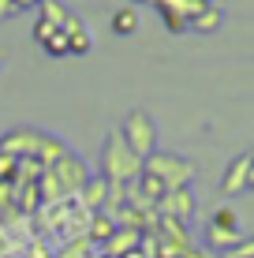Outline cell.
<instances>
[{
	"label": "cell",
	"instance_id": "cell-1",
	"mask_svg": "<svg viewBox=\"0 0 254 258\" xmlns=\"http://www.w3.org/2000/svg\"><path fill=\"white\" fill-rule=\"evenodd\" d=\"M138 172H142V157H135L127 150L120 131H109L105 135V150H101V176L112 187H124V183L138 180Z\"/></svg>",
	"mask_w": 254,
	"mask_h": 258
},
{
	"label": "cell",
	"instance_id": "cell-2",
	"mask_svg": "<svg viewBox=\"0 0 254 258\" xmlns=\"http://www.w3.org/2000/svg\"><path fill=\"white\" fill-rule=\"evenodd\" d=\"M142 172L157 180L164 191H180L191 183V176H195V165L187 161V157H176V154H161V150H153L150 157L142 161Z\"/></svg>",
	"mask_w": 254,
	"mask_h": 258
},
{
	"label": "cell",
	"instance_id": "cell-3",
	"mask_svg": "<svg viewBox=\"0 0 254 258\" xmlns=\"http://www.w3.org/2000/svg\"><path fill=\"white\" fill-rule=\"evenodd\" d=\"M120 139L127 142V150L135 157L146 161V157L157 150V123H153V116L146 109H131L124 116V123H120Z\"/></svg>",
	"mask_w": 254,
	"mask_h": 258
},
{
	"label": "cell",
	"instance_id": "cell-4",
	"mask_svg": "<svg viewBox=\"0 0 254 258\" xmlns=\"http://www.w3.org/2000/svg\"><path fill=\"white\" fill-rule=\"evenodd\" d=\"M153 4H157V12H161V19H164V30L183 34V30H191L195 15L202 12L206 4H213V0H153Z\"/></svg>",
	"mask_w": 254,
	"mask_h": 258
},
{
	"label": "cell",
	"instance_id": "cell-5",
	"mask_svg": "<svg viewBox=\"0 0 254 258\" xmlns=\"http://www.w3.org/2000/svg\"><path fill=\"white\" fill-rule=\"evenodd\" d=\"M161 217H172V221H180V225H187L191 221V213H195V199H191V191L187 187H180V191H164L161 199H157V206H153Z\"/></svg>",
	"mask_w": 254,
	"mask_h": 258
},
{
	"label": "cell",
	"instance_id": "cell-6",
	"mask_svg": "<svg viewBox=\"0 0 254 258\" xmlns=\"http://www.w3.org/2000/svg\"><path fill=\"white\" fill-rule=\"evenodd\" d=\"M67 38V56H86L94 49V38H90V26H86L78 15H67V23L60 26Z\"/></svg>",
	"mask_w": 254,
	"mask_h": 258
},
{
	"label": "cell",
	"instance_id": "cell-7",
	"mask_svg": "<svg viewBox=\"0 0 254 258\" xmlns=\"http://www.w3.org/2000/svg\"><path fill=\"white\" fill-rule=\"evenodd\" d=\"M247 176H250V154H243V157H235V161L228 165V172L221 176V195H239V191H247V187H250Z\"/></svg>",
	"mask_w": 254,
	"mask_h": 258
},
{
	"label": "cell",
	"instance_id": "cell-8",
	"mask_svg": "<svg viewBox=\"0 0 254 258\" xmlns=\"http://www.w3.org/2000/svg\"><path fill=\"white\" fill-rule=\"evenodd\" d=\"M142 243V232H138V228H120L116 225V232L109 236V243H105V254L109 258H120L124 251H131V247H138Z\"/></svg>",
	"mask_w": 254,
	"mask_h": 258
},
{
	"label": "cell",
	"instance_id": "cell-9",
	"mask_svg": "<svg viewBox=\"0 0 254 258\" xmlns=\"http://www.w3.org/2000/svg\"><path fill=\"white\" fill-rule=\"evenodd\" d=\"M138 8H120L116 15H112V30L120 34V38H131V34H138Z\"/></svg>",
	"mask_w": 254,
	"mask_h": 258
},
{
	"label": "cell",
	"instance_id": "cell-10",
	"mask_svg": "<svg viewBox=\"0 0 254 258\" xmlns=\"http://www.w3.org/2000/svg\"><path fill=\"white\" fill-rule=\"evenodd\" d=\"M191 30H198V34H213V30H221V8H217V4H206L202 12L195 15Z\"/></svg>",
	"mask_w": 254,
	"mask_h": 258
},
{
	"label": "cell",
	"instance_id": "cell-11",
	"mask_svg": "<svg viewBox=\"0 0 254 258\" xmlns=\"http://www.w3.org/2000/svg\"><path fill=\"white\" fill-rule=\"evenodd\" d=\"M239 236H243L239 228H213V225L206 228V243H209V247H217V251H221V254L228 251V247H232V243H235V239H239Z\"/></svg>",
	"mask_w": 254,
	"mask_h": 258
},
{
	"label": "cell",
	"instance_id": "cell-12",
	"mask_svg": "<svg viewBox=\"0 0 254 258\" xmlns=\"http://www.w3.org/2000/svg\"><path fill=\"white\" fill-rule=\"evenodd\" d=\"M67 15H71V12H67L60 0H41V19H45L49 26H56V30H60V26L67 23Z\"/></svg>",
	"mask_w": 254,
	"mask_h": 258
},
{
	"label": "cell",
	"instance_id": "cell-13",
	"mask_svg": "<svg viewBox=\"0 0 254 258\" xmlns=\"http://www.w3.org/2000/svg\"><path fill=\"white\" fill-rule=\"evenodd\" d=\"M90 228H94V232H90V239H94V243H109V236L116 232V221H112V217H105V213H98Z\"/></svg>",
	"mask_w": 254,
	"mask_h": 258
},
{
	"label": "cell",
	"instance_id": "cell-14",
	"mask_svg": "<svg viewBox=\"0 0 254 258\" xmlns=\"http://www.w3.org/2000/svg\"><path fill=\"white\" fill-rule=\"evenodd\" d=\"M82 187H86V206L98 210L101 199H105V187H109V180H105V176H98V180H86Z\"/></svg>",
	"mask_w": 254,
	"mask_h": 258
},
{
	"label": "cell",
	"instance_id": "cell-15",
	"mask_svg": "<svg viewBox=\"0 0 254 258\" xmlns=\"http://www.w3.org/2000/svg\"><path fill=\"white\" fill-rule=\"evenodd\" d=\"M209 225H213V228H239V217H235L232 206H217L213 217H209Z\"/></svg>",
	"mask_w": 254,
	"mask_h": 258
},
{
	"label": "cell",
	"instance_id": "cell-16",
	"mask_svg": "<svg viewBox=\"0 0 254 258\" xmlns=\"http://www.w3.org/2000/svg\"><path fill=\"white\" fill-rule=\"evenodd\" d=\"M224 258H254V236H239L228 251H224Z\"/></svg>",
	"mask_w": 254,
	"mask_h": 258
},
{
	"label": "cell",
	"instance_id": "cell-17",
	"mask_svg": "<svg viewBox=\"0 0 254 258\" xmlns=\"http://www.w3.org/2000/svg\"><path fill=\"white\" fill-rule=\"evenodd\" d=\"M49 52V56H67V38H64V30H56V34H49L45 38V45H41Z\"/></svg>",
	"mask_w": 254,
	"mask_h": 258
},
{
	"label": "cell",
	"instance_id": "cell-18",
	"mask_svg": "<svg viewBox=\"0 0 254 258\" xmlns=\"http://www.w3.org/2000/svg\"><path fill=\"white\" fill-rule=\"evenodd\" d=\"M15 168H19V157H12V154H4V150H0V180H8Z\"/></svg>",
	"mask_w": 254,
	"mask_h": 258
},
{
	"label": "cell",
	"instance_id": "cell-19",
	"mask_svg": "<svg viewBox=\"0 0 254 258\" xmlns=\"http://www.w3.org/2000/svg\"><path fill=\"white\" fill-rule=\"evenodd\" d=\"M15 15V0H0V19H12Z\"/></svg>",
	"mask_w": 254,
	"mask_h": 258
},
{
	"label": "cell",
	"instance_id": "cell-20",
	"mask_svg": "<svg viewBox=\"0 0 254 258\" xmlns=\"http://www.w3.org/2000/svg\"><path fill=\"white\" fill-rule=\"evenodd\" d=\"M26 8H41V0H15V12H26Z\"/></svg>",
	"mask_w": 254,
	"mask_h": 258
},
{
	"label": "cell",
	"instance_id": "cell-21",
	"mask_svg": "<svg viewBox=\"0 0 254 258\" xmlns=\"http://www.w3.org/2000/svg\"><path fill=\"white\" fill-rule=\"evenodd\" d=\"M120 258H146V251H142V243H138V247H131V251H124Z\"/></svg>",
	"mask_w": 254,
	"mask_h": 258
},
{
	"label": "cell",
	"instance_id": "cell-22",
	"mask_svg": "<svg viewBox=\"0 0 254 258\" xmlns=\"http://www.w3.org/2000/svg\"><path fill=\"white\" fill-rule=\"evenodd\" d=\"M90 258H109V254H90Z\"/></svg>",
	"mask_w": 254,
	"mask_h": 258
},
{
	"label": "cell",
	"instance_id": "cell-23",
	"mask_svg": "<svg viewBox=\"0 0 254 258\" xmlns=\"http://www.w3.org/2000/svg\"><path fill=\"white\" fill-rule=\"evenodd\" d=\"M0 64H4V56H0Z\"/></svg>",
	"mask_w": 254,
	"mask_h": 258
},
{
	"label": "cell",
	"instance_id": "cell-24",
	"mask_svg": "<svg viewBox=\"0 0 254 258\" xmlns=\"http://www.w3.org/2000/svg\"><path fill=\"white\" fill-rule=\"evenodd\" d=\"M250 157H254V150H250Z\"/></svg>",
	"mask_w": 254,
	"mask_h": 258
}]
</instances>
